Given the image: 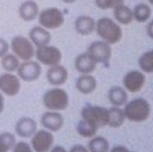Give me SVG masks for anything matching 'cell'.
Wrapping results in <instances>:
<instances>
[{
	"mask_svg": "<svg viewBox=\"0 0 153 152\" xmlns=\"http://www.w3.org/2000/svg\"><path fill=\"white\" fill-rule=\"evenodd\" d=\"M45 77L50 85H52L53 87H60L67 81L68 71L64 65L57 64L53 66H49Z\"/></svg>",
	"mask_w": 153,
	"mask_h": 152,
	"instance_id": "cell-14",
	"label": "cell"
},
{
	"mask_svg": "<svg viewBox=\"0 0 153 152\" xmlns=\"http://www.w3.org/2000/svg\"><path fill=\"white\" fill-rule=\"evenodd\" d=\"M42 102L48 110L63 112L67 109L70 105V96L65 89L60 87H52L43 94Z\"/></svg>",
	"mask_w": 153,
	"mask_h": 152,
	"instance_id": "cell-3",
	"label": "cell"
},
{
	"mask_svg": "<svg viewBox=\"0 0 153 152\" xmlns=\"http://www.w3.org/2000/svg\"><path fill=\"white\" fill-rule=\"evenodd\" d=\"M125 115L124 112L121 107H110L108 108V122L107 127L110 128H120L122 127L125 122Z\"/></svg>",
	"mask_w": 153,
	"mask_h": 152,
	"instance_id": "cell-23",
	"label": "cell"
},
{
	"mask_svg": "<svg viewBox=\"0 0 153 152\" xmlns=\"http://www.w3.org/2000/svg\"><path fill=\"white\" fill-rule=\"evenodd\" d=\"M4 109H5V96L0 92V115L4 113Z\"/></svg>",
	"mask_w": 153,
	"mask_h": 152,
	"instance_id": "cell-37",
	"label": "cell"
},
{
	"mask_svg": "<svg viewBox=\"0 0 153 152\" xmlns=\"http://www.w3.org/2000/svg\"><path fill=\"white\" fill-rule=\"evenodd\" d=\"M28 38L31 41V43L35 45L36 48L43 47V45H47L50 44L51 42V34H50V30L48 29L41 27L39 25L35 26L29 30V35Z\"/></svg>",
	"mask_w": 153,
	"mask_h": 152,
	"instance_id": "cell-18",
	"label": "cell"
},
{
	"mask_svg": "<svg viewBox=\"0 0 153 152\" xmlns=\"http://www.w3.org/2000/svg\"><path fill=\"white\" fill-rule=\"evenodd\" d=\"M97 87V80L93 75H81L76 79V88L81 94H92Z\"/></svg>",
	"mask_w": 153,
	"mask_h": 152,
	"instance_id": "cell-20",
	"label": "cell"
},
{
	"mask_svg": "<svg viewBox=\"0 0 153 152\" xmlns=\"http://www.w3.org/2000/svg\"><path fill=\"white\" fill-rule=\"evenodd\" d=\"M15 133L22 138H30L37 131V122L29 116H22L14 125Z\"/></svg>",
	"mask_w": 153,
	"mask_h": 152,
	"instance_id": "cell-15",
	"label": "cell"
},
{
	"mask_svg": "<svg viewBox=\"0 0 153 152\" xmlns=\"http://www.w3.org/2000/svg\"><path fill=\"white\" fill-rule=\"evenodd\" d=\"M16 143L15 135L8 131L0 133V152H10Z\"/></svg>",
	"mask_w": 153,
	"mask_h": 152,
	"instance_id": "cell-29",
	"label": "cell"
},
{
	"mask_svg": "<svg viewBox=\"0 0 153 152\" xmlns=\"http://www.w3.org/2000/svg\"><path fill=\"white\" fill-rule=\"evenodd\" d=\"M96 7L100 10H114L115 7L123 5L124 0H94Z\"/></svg>",
	"mask_w": 153,
	"mask_h": 152,
	"instance_id": "cell-30",
	"label": "cell"
},
{
	"mask_svg": "<svg viewBox=\"0 0 153 152\" xmlns=\"http://www.w3.org/2000/svg\"><path fill=\"white\" fill-rule=\"evenodd\" d=\"M87 52L91 55V57L93 58L97 64L107 65L110 62V58L113 55V49H111L110 44L100 39V41L92 42L87 49Z\"/></svg>",
	"mask_w": 153,
	"mask_h": 152,
	"instance_id": "cell-9",
	"label": "cell"
},
{
	"mask_svg": "<svg viewBox=\"0 0 153 152\" xmlns=\"http://www.w3.org/2000/svg\"><path fill=\"white\" fill-rule=\"evenodd\" d=\"M49 152H67V150L62 145H55V146H52V149Z\"/></svg>",
	"mask_w": 153,
	"mask_h": 152,
	"instance_id": "cell-36",
	"label": "cell"
},
{
	"mask_svg": "<svg viewBox=\"0 0 153 152\" xmlns=\"http://www.w3.org/2000/svg\"><path fill=\"white\" fill-rule=\"evenodd\" d=\"M109 152H134V151L129 150L124 145H115L113 149L109 150Z\"/></svg>",
	"mask_w": 153,
	"mask_h": 152,
	"instance_id": "cell-34",
	"label": "cell"
},
{
	"mask_svg": "<svg viewBox=\"0 0 153 152\" xmlns=\"http://www.w3.org/2000/svg\"><path fill=\"white\" fill-rule=\"evenodd\" d=\"M41 124L51 133H57L64 127V116L60 112L47 110L41 116Z\"/></svg>",
	"mask_w": 153,
	"mask_h": 152,
	"instance_id": "cell-13",
	"label": "cell"
},
{
	"mask_svg": "<svg viewBox=\"0 0 153 152\" xmlns=\"http://www.w3.org/2000/svg\"><path fill=\"white\" fill-rule=\"evenodd\" d=\"M95 33L102 41L107 42L108 44H116L123 37V30L121 26L110 18H100L96 21Z\"/></svg>",
	"mask_w": 153,
	"mask_h": 152,
	"instance_id": "cell-1",
	"label": "cell"
},
{
	"mask_svg": "<svg viewBox=\"0 0 153 152\" xmlns=\"http://www.w3.org/2000/svg\"><path fill=\"white\" fill-rule=\"evenodd\" d=\"M96 63L88 52L79 54L74 59V67L80 75H92L96 69Z\"/></svg>",
	"mask_w": 153,
	"mask_h": 152,
	"instance_id": "cell-16",
	"label": "cell"
},
{
	"mask_svg": "<svg viewBox=\"0 0 153 152\" xmlns=\"http://www.w3.org/2000/svg\"><path fill=\"white\" fill-rule=\"evenodd\" d=\"M10 151L12 152H34L33 149H31V146H30V144L27 142H25V141L16 142Z\"/></svg>",
	"mask_w": 153,
	"mask_h": 152,
	"instance_id": "cell-31",
	"label": "cell"
},
{
	"mask_svg": "<svg viewBox=\"0 0 153 152\" xmlns=\"http://www.w3.org/2000/svg\"><path fill=\"white\" fill-rule=\"evenodd\" d=\"M0 59H1V60H0V65L2 67V70H4L5 72H12V73L16 72L20 63H21L19 58L16 57L13 52L6 54L4 57H1Z\"/></svg>",
	"mask_w": 153,
	"mask_h": 152,
	"instance_id": "cell-27",
	"label": "cell"
},
{
	"mask_svg": "<svg viewBox=\"0 0 153 152\" xmlns=\"http://www.w3.org/2000/svg\"><path fill=\"white\" fill-rule=\"evenodd\" d=\"M146 33H147L149 37L153 39V20H151V21L147 23V26H146Z\"/></svg>",
	"mask_w": 153,
	"mask_h": 152,
	"instance_id": "cell-35",
	"label": "cell"
},
{
	"mask_svg": "<svg viewBox=\"0 0 153 152\" xmlns=\"http://www.w3.org/2000/svg\"><path fill=\"white\" fill-rule=\"evenodd\" d=\"M123 107L125 118L131 122L140 123L146 121L151 115V105L144 98L132 99L128 101Z\"/></svg>",
	"mask_w": 153,
	"mask_h": 152,
	"instance_id": "cell-2",
	"label": "cell"
},
{
	"mask_svg": "<svg viewBox=\"0 0 153 152\" xmlns=\"http://www.w3.org/2000/svg\"><path fill=\"white\" fill-rule=\"evenodd\" d=\"M67 152H89L87 146L81 145V144H74L73 146H71V149Z\"/></svg>",
	"mask_w": 153,
	"mask_h": 152,
	"instance_id": "cell-33",
	"label": "cell"
},
{
	"mask_svg": "<svg viewBox=\"0 0 153 152\" xmlns=\"http://www.w3.org/2000/svg\"><path fill=\"white\" fill-rule=\"evenodd\" d=\"M132 14H134V20H136L139 23H144L149 21V19L151 18L152 10L147 4L140 2L132 8Z\"/></svg>",
	"mask_w": 153,
	"mask_h": 152,
	"instance_id": "cell-25",
	"label": "cell"
},
{
	"mask_svg": "<svg viewBox=\"0 0 153 152\" xmlns=\"http://www.w3.org/2000/svg\"><path fill=\"white\" fill-rule=\"evenodd\" d=\"M10 52V43L5 38L0 37V58Z\"/></svg>",
	"mask_w": 153,
	"mask_h": 152,
	"instance_id": "cell-32",
	"label": "cell"
},
{
	"mask_svg": "<svg viewBox=\"0 0 153 152\" xmlns=\"http://www.w3.org/2000/svg\"><path fill=\"white\" fill-rule=\"evenodd\" d=\"M35 58L41 65L53 66V65L60 64V62L63 59V54L58 47L47 44L43 47L36 48Z\"/></svg>",
	"mask_w": 153,
	"mask_h": 152,
	"instance_id": "cell-7",
	"label": "cell"
},
{
	"mask_svg": "<svg viewBox=\"0 0 153 152\" xmlns=\"http://www.w3.org/2000/svg\"><path fill=\"white\" fill-rule=\"evenodd\" d=\"M96 21L89 15H79L74 20V29L81 36H88L95 31Z\"/></svg>",
	"mask_w": 153,
	"mask_h": 152,
	"instance_id": "cell-19",
	"label": "cell"
},
{
	"mask_svg": "<svg viewBox=\"0 0 153 152\" xmlns=\"http://www.w3.org/2000/svg\"><path fill=\"white\" fill-rule=\"evenodd\" d=\"M113 10H114V20L118 25L128 26V25H130L134 21L132 10L129 6L124 5V4L115 7Z\"/></svg>",
	"mask_w": 153,
	"mask_h": 152,
	"instance_id": "cell-22",
	"label": "cell"
},
{
	"mask_svg": "<svg viewBox=\"0 0 153 152\" xmlns=\"http://www.w3.org/2000/svg\"><path fill=\"white\" fill-rule=\"evenodd\" d=\"M147 1H149V2H150V4H151V5L153 6V0H147Z\"/></svg>",
	"mask_w": 153,
	"mask_h": 152,
	"instance_id": "cell-39",
	"label": "cell"
},
{
	"mask_svg": "<svg viewBox=\"0 0 153 152\" xmlns=\"http://www.w3.org/2000/svg\"><path fill=\"white\" fill-rule=\"evenodd\" d=\"M87 149L89 152H109L110 144L109 141L103 136H97L89 138V142L87 144Z\"/></svg>",
	"mask_w": 153,
	"mask_h": 152,
	"instance_id": "cell-24",
	"label": "cell"
},
{
	"mask_svg": "<svg viewBox=\"0 0 153 152\" xmlns=\"http://www.w3.org/2000/svg\"><path fill=\"white\" fill-rule=\"evenodd\" d=\"M21 91V80L12 72H2L0 75V92L7 96H16Z\"/></svg>",
	"mask_w": 153,
	"mask_h": 152,
	"instance_id": "cell-11",
	"label": "cell"
},
{
	"mask_svg": "<svg viewBox=\"0 0 153 152\" xmlns=\"http://www.w3.org/2000/svg\"><path fill=\"white\" fill-rule=\"evenodd\" d=\"M30 146L34 152H49L55 142L53 133L49 131L47 129H39L30 137Z\"/></svg>",
	"mask_w": 153,
	"mask_h": 152,
	"instance_id": "cell-8",
	"label": "cell"
},
{
	"mask_svg": "<svg viewBox=\"0 0 153 152\" xmlns=\"http://www.w3.org/2000/svg\"><path fill=\"white\" fill-rule=\"evenodd\" d=\"M42 75V65L37 60H27L20 63L19 67L16 70V76L20 78V80L31 83L36 81Z\"/></svg>",
	"mask_w": 153,
	"mask_h": 152,
	"instance_id": "cell-10",
	"label": "cell"
},
{
	"mask_svg": "<svg viewBox=\"0 0 153 152\" xmlns=\"http://www.w3.org/2000/svg\"><path fill=\"white\" fill-rule=\"evenodd\" d=\"M108 100L114 107H123L128 102V92L124 87L121 86H113L108 89Z\"/></svg>",
	"mask_w": 153,
	"mask_h": 152,
	"instance_id": "cell-21",
	"label": "cell"
},
{
	"mask_svg": "<svg viewBox=\"0 0 153 152\" xmlns=\"http://www.w3.org/2000/svg\"><path fill=\"white\" fill-rule=\"evenodd\" d=\"M18 13L21 20L26 22H31L37 19L39 7L35 0H23L18 8Z\"/></svg>",
	"mask_w": 153,
	"mask_h": 152,
	"instance_id": "cell-17",
	"label": "cell"
},
{
	"mask_svg": "<svg viewBox=\"0 0 153 152\" xmlns=\"http://www.w3.org/2000/svg\"><path fill=\"white\" fill-rule=\"evenodd\" d=\"M76 130L78 135H80L81 137H84V138H92V137H94L97 133L99 128L95 127L94 124L89 123L88 121H85V120L81 118L76 123Z\"/></svg>",
	"mask_w": 153,
	"mask_h": 152,
	"instance_id": "cell-26",
	"label": "cell"
},
{
	"mask_svg": "<svg viewBox=\"0 0 153 152\" xmlns=\"http://www.w3.org/2000/svg\"><path fill=\"white\" fill-rule=\"evenodd\" d=\"M146 83L145 73L139 70H130L123 77V87L126 92L138 93L143 89Z\"/></svg>",
	"mask_w": 153,
	"mask_h": 152,
	"instance_id": "cell-12",
	"label": "cell"
},
{
	"mask_svg": "<svg viewBox=\"0 0 153 152\" xmlns=\"http://www.w3.org/2000/svg\"><path fill=\"white\" fill-rule=\"evenodd\" d=\"M37 20L38 25L41 27L48 30H53V29L60 28L64 25L65 16H64V13L57 7H48L39 10Z\"/></svg>",
	"mask_w": 153,
	"mask_h": 152,
	"instance_id": "cell-5",
	"label": "cell"
},
{
	"mask_svg": "<svg viewBox=\"0 0 153 152\" xmlns=\"http://www.w3.org/2000/svg\"><path fill=\"white\" fill-rule=\"evenodd\" d=\"M80 116L82 120L88 121L89 123L94 124L95 127L103 128L107 127L108 122V108L102 107V106L95 105H86L82 107Z\"/></svg>",
	"mask_w": 153,
	"mask_h": 152,
	"instance_id": "cell-6",
	"label": "cell"
},
{
	"mask_svg": "<svg viewBox=\"0 0 153 152\" xmlns=\"http://www.w3.org/2000/svg\"><path fill=\"white\" fill-rule=\"evenodd\" d=\"M10 49H12V52L22 62L31 60L35 57L36 48L28 37L23 35H16L12 38Z\"/></svg>",
	"mask_w": 153,
	"mask_h": 152,
	"instance_id": "cell-4",
	"label": "cell"
},
{
	"mask_svg": "<svg viewBox=\"0 0 153 152\" xmlns=\"http://www.w3.org/2000/svg\"><path fill=\"white\" fill-rule=\"evenodd\" d=\"M64 4H67V5H72V4H74L76 0H62Z\"/></svg>",
	"mask_w": 153,
	"mask_h": 152,
	"instance_id": "cell-38",
	"label": "cell"
},
{
	"mask_svg": "<svg viewBox=\"0 0 153 152\" xmlns=\"http://www.w3.org/2000/svg\"><path fill=\"white\" fill-rule=\"evenodd\" d=\"M138 65L144 73H153V49L145 51L139 56Z\"/></svg>",
	"mask_w": 153,
	"mask_h": 152,
	"instance_id": "cell-28",
	"label": "cell"
}]
</instances>
